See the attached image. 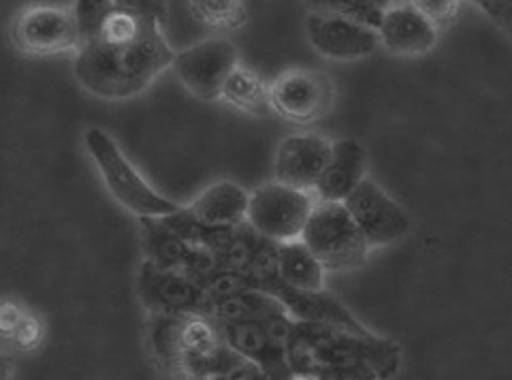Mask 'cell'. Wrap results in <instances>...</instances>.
<instances>
[{"label": "cell", "mask_w": 512, "mask_h": 380, "mask_svg": "<svg viewBox=\"0 0 512 380\" xmlns=\"http://www.w3.org/2000/svg\"><path fill=\"white\" fill-rule=\"evenodd\" d=\"M165 26L116 7L75 54L77 84L103 101H128L146 92L175 60Z\"/></svg>", "instance_id": "obj_1"}, {"label": "cell", "mask_w": 512, "mask_h": 380, "mask_svg": "<svg viewBox=\"0 0 512 380\" xmlns=\"http://www.w3.org/2000/svg\"><path fill=\"white\" fill-rule=\"evenodd\" d=\"M297 378L316 380H389L402 366L397 342L346 329L295 321L286 344Z\"/></svg>", "instance_id": "obj_2"}, {"label": "cell", "mask_w": 512, "mask_h": 380, "mask_svg": "<svg viewBox=\"0 0 512 380\" xmlns=\"http://www.w3.org/2000/svg\"><path fill=\"white\" fill-rule=\"evenodd\" d=\"M84 148L92 165L107 188L124 210L137 218H163L178 212L182 205L154 190L139 169L128 161L118 141L101 126H90L84 131Z\"/></svg>", "instance_id": "obj_3"}, {"label": "cell", "mask_w": 512, "mask_h": 380, "mask_svg": "<svg viewBox=\"0 0 512 380\" xmlns=\"http://www.w3.org/2000/svg\"><path fill=\"white\" fill-rule=\"evenodd\" d=\"M301 240L327 272H352L365 265L372 246L344 203L318 201Z\"/></svg>", "instance_id": "obj_4"}, {"label": "cell", "mask_w": 512, "mask_h": 380, "mask_svg": "<svg viewBox=\"0 0 512 380\" xmlns=\"http://www.w3.org/2000/svg\"><path fill=\"white\" fill-rule=\"evenodd\" d=\"M9 39L15 52L28 58L75 56L82 47V30L75 7L37 3L13 15Z\"/></svg>", "instance_id": "obj_5"}, {"label": "cell", "mask_w": 512, "mask_h": 380, "mask_svg": "<svg viewBox=\"0 0 512 380\" xmlns=\"http://www.w3.org/2000/svg\"><path fill=\"white\" fill-rule=\"evenodd\" d=\"M316 195L312 190L271 180L250 193V208L246 223L276 244L301 240L308 220L316 208Z\"/></svg>", "instance_id": "obj_6"}, {"label": "cell", "mask_w": 512, "mask_h": 380, "mask_svg": "<svg viewBox=\"0 0 512 380\" xmlns=\"http://www.w3.org/2000/svg\"><path fill=\"white\" fill-rule=\"evenodd\" d=\"M237 65L239 54L235 43L224 37H210L175 54L171 69L182 86L197 99L216 101Z\"/></svg>", "instance_id": "obj_7"}, {"label": "cell", "mask_w": 512, "mask_h": 380, "mask_svg": "<svg viewBox=\"0 0 512 380\" xmlns=\"http://www.w3.org/2000/svg\"><path fill=\"white\" fill-rule=\"evenodd\" d=\"M271 109L295 124L325 118L335 103V86L316 69H286L269 84Z\"/></svg>", "instance_id": "obj_8"}, {"label": "cell", "mask_w": 512, "mask_h": 380, "mask_svg": "<svg viewBox=\"0 0 512 380\" xmlns=\"http://www.w3.org/2000/svg\"><path fill=\"white\" fill-rule=\"evenodd\" d=\"M344 205L372 248L402 242L412 231L410 214L374 178H365Z\"/></svg>", "instance_id": "obj_9"}, {"label": "cell", "mask_w": 512, "mask_h": 380, "mask_svg": "<svg viewBox=\"0 0 512 380\" xmlns=\"http://www.w3.org/2000/svg\"><path fill=\"white\" fill-rule=\"evenodd\" d=\"M137 297L150 314H210L203 284L143 259L137 274Z\"/></svg>", "instance_id": "obj_10"}, {"label": "cell", "mask_w": 512, "mask_h": 380, "mask_svg": "<svg viewBox=\"0 0 512 380\" xmlns=\"http://www.w3.org/2000/svg\"><path fill=\"white\" fill-rule=\"evenodd\" d=\"M139 235L146 261L163 269L203 282L222 267L216 252L190 246L165 223V218H139Z\"/></svg>", "instance_id": "obj_11"}, {"label": "cell", "mask_w": 512, "mask_h": 380, "mask_svg": "<svg viewBox=\"0 0 512 380\" xmlns=\"http://www.w3.org/2000/svg\"><path fill=\"white\" fill-rule=\"evenodd\" d=\"M306 35L312 50L333 62L370 58L380 47L378 28L318 11L308 13Z\"/></svg>", "instance_id": "obj_12"}, {"label": "cell", "mask_w": 512, "mask_h": 380, "mask_svg": "<svg viewBox=\"0 0 512 380\" xmlns=\"http://www.w3.org/2000/svg\"><path fill=\"white\" fill-rule=\"evenodd\" d=\"M333 141L310 131L286 135L274 154V180L312 190L323 176Z\"/></svg>", "instance_id": "obj_13"}, {"label": "cell", "mask_w": 512, "mask_h": 380, "mask_svg": "<svg viewBox=\"0 0 512 380\" xmlns=\"http://www.w3.org/2000/svg\"><path fill=\"white\" fill-rule=\"evenodd\" d=\"M222 338L235 353L259 366L269 378H297L288 363L286 342H282L265 321H242L218 325Z\"/></svg>", "instance_id": "obj_14"}, {"label": "cell", "mask_w": 512, "mask_h": 380, "mask_svg": "<svg viewBox=\"0 0 512 380\" xmlns=\"http://www.w3.org/2000/svg\"><path fill=\"white\" fill-rule=\"evenodd\" d=\"M440 30L414 5H395L382 13L378 26L380 47L391 56L416 58L436 50Z\"/></svg>", "instance_id": "obj_15"}, {"label": "cell", "mask_w": 512, "mask_h": 380, "mask_svg": "<svg viewBox=\"0 0 512 380\" xmlns=\"http://www.w3.org/2000/svg\"><path fill=\"white\" fill-rule=\"evenodd\" d=\"M269 295L280 299L282 306L288 310L299 323H314L327 325L335 329H346L352 334H370L355 314H352L338 297H333L329 291H299L286 287L284 282L276 280L267 289Z\"/></svg>", "instance_id": "obj_16"}, {"label": "cell", "mask_w": 512, "mask_h": 380, "mask_svg": "<svg viewBox=\"0 0 512 380\" xmlns=\"http://www.w3.org/2000/svg\"><path fill=\"white\" fill-rule=\"evenodd\" d=\"M370 156L357 139H335L327 167L320 176L314 195L318 201L344 203L352 190L370 178Z\"/></svg>", "instance_id": "obj_17"}, {"label": "cell", "mask_w": 512, "mask_h": 380, "mask_svg": "<svg viewBox=\"0 0 512 380\" xmlns=\"http://www.w3.org/2000/svg\"><path fill=\"white\" fill-rule=\"evenodd\" d=\"M186 208L203 225L239 227L248 220L250 193L237 182L220 180L205 186Z\"/></svg>", "instance_id": "obj_18"}, {"label": "cell", "mask_w": 512, "mask_h": 380, "mask_svg": "<svg viewBox=\"0 0 512 380\" xmlns=\"http://www.w3.org/2000/svg\"><path fill=\"white\" fill-rule=\"evenodd\" d=\"M327 269L303 240L280 244V282L299 291H323Z\"/></svg>", "instance_id": "obj_19"}, {"label": "cell", "mask_w": 512, "mask_h": 380, "mask_svg": "<svg viewBox=\"0 0 512 380\" xmlns=\"http://www.w3.org/2000/svg\"><path fill=\"white\" fill-rule=\"evenodd\" d=\"M220 101L248 116H265L271 109L269 84L252 69L237 65L222 86Z\"/></svg>", "instance_id": "obj_20"}, {"label": "cell", "mask_w": 512, "mask_h": 380, "mask_svg": "<svg viewBox=\"0 0 512 380\" xmlns=\"http://www.w3.org/2000/svg\"><path fill=\"white\" fill-rule=\"evenodd\" d=\"M188 314H150L148 342L160 368L175 376L182 359L184 323Z\"/></svg>", "instance_id": "obj_21"}, {"label": "cell", "mask_w": 512, "mask_h": 380, "mask_svg": "<svg viewBox=\"0 0 512 380\" xmlns=\"http://www.w3.org/2000/svg\"><path fill=\"white\" fill-rule=\"evenodd\" d=\"M286 310L280 299L265 291H246L227 299L214 302L210 308V319L216 325L242 323V321H263L267 316Z\"/></svg>", "instance_id": "obj_22"}, {"label": "cell", "mask_w": 512, "mask_h": 380, "mask_svg": "<svg viewBox=\"0 0 512 380\" xmlns=\"http://www.w3.org/2000/svg\"><path fill=\"white\" fill-rule=\"evenodd\" d=\"M188 11L214 33H233L248 22L246 0H188Z\"/></svg>", "instance_id": "obj_23"}, {"label": "cell", "mask_w": 512, "mask_h": 380, "mask_svg": "<svg viewBox=\"0 0 512 380\" xmlns=\"http://www.w3.org/2000/svg\"><path fill=\"white\" fill-rule=\"evenodd\" d=\"M265 242H267L265 237L256 233L248 223L239 225V227L233 231V235H231V240L227 242V246H224V248L220 250L218 257H220L222 267L235 269V272L248 274V269L252 267L256 255H259V250L263 248Z\"/></svg>", "instance_id": "obj_24"}, {"label": "cell", "mask_w": 512, "mask_h": 380, "mask_svg": "<svg viewBox=\"0 0 512 380\" xmlns=\"http://www.w3.org/2000/svg\"><path fill=\"white\" fill-rule=\"evenodd\" d=\"M310 7V11L338 15V18L355 20L372 28L380 26L384 13L374 0H310Z\"/></svg>", "instance_id": "obj_25"}, {"label": "cell", "mask_w": 512, "mask_h": 380, "mask_svg": "<svg viewBox=\"0 0 512 380\" xmlns=\"http://www.w3.org/2000/svg\"><path fill=\"white\" fill-rule=\"evenodd\" d=\"M73 7L79 20V30H82V41H86L99 30L107 15L118 5L114 0H75Z\"/></svg>", "instance_id": "obj_26"}, {"label": "cell", "mask_w": 512, "mask_h": 380, "mask_svg": "<svg viewBox=\"0 0 512 380\" xmlns=\"http://www.w3.org/2000/svg\"><path fill=\"white\" fill-rule=\"evenodd\" d=\"M410 5L419 9L440 30L457 18L461 0H410Z\"/></svg>", "instance_id": "obj_27"}, {"label": "cell", "mask_w": 512, "mask_h": 380, "mask_svg": "<svg viewBox=\"0 0 512 380\" xmlns=\"http://www.w3.org/2000/svg\"><path fill=\"white\" fill-rule=\"evenodd\" d=\"M472 3L487 15L493 26L512 39V0H472Z\"/></svg>", "instance_id": "obj_28"}, {"label": "cell", "mask_w": 512, "mask_h": 380, "mask_svg": "<svg viewBox=\"0 0 512 380\" xmlns=\"http://www.w3.org/2000/svg\"><path fill=\"white\" fill-rule=\"evenodd\" d=\"M114 3L120 9L126 11H133L137 15H143V18L160 22V24H167L169 20V5L167 0H114Z\"/></svg>", "instance_id": "obj_29"}, {"label": "cell", "mask_w": 512, "mask_h": 380, "mask_svg": "<svg viewBox=\"0 0 512 380\" xmlns=\"http://www.w3.org/2000/svg\"><path fill=\"white\" fill-rule=\"evenodd\" d=\"M374 3H376L382 11H387V9H391V7L397 5V0H374Z\"/></svg>", "instance_id": "obj_30"}, {"label": "cell", "mask_w": 512, "mask_h": 380, "mask_svg": "<svg viewBox=\"0 0 512 380\" xmlns=\"http://www.w3.org/2000/svg\"><path fill=\"white\" fill-rule=\"evenodd\" d=\"M265 380H297V378H269V376H267Z\"/></svg>", "instance_id": "obj_31"}, {"label": "cell", "mask_w": 512, "mask_h": 380, "mask_svg": "<svg viewBox=\"0 0 512 380\" xmlns=\"http://www.w3.org/2000/svg\"><path fill=\"white\" fill-rule=\"evenodd\" d=\"M297 380H316V378H297Z\"/></svg>", "instance_id": "obj_32"}]
</instances>
